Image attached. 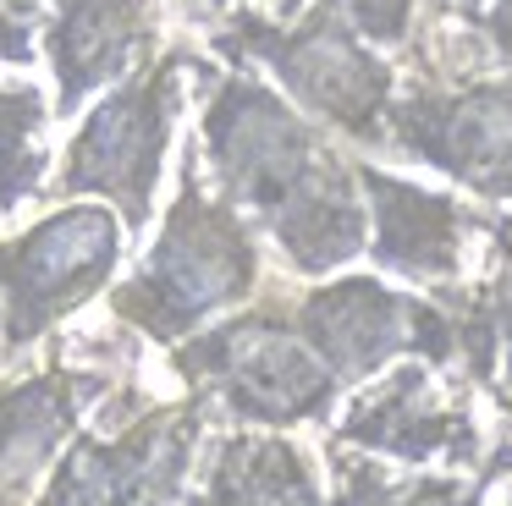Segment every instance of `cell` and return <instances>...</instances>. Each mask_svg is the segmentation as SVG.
<instances>
[{
    "label": "cell",
    "instance_id": "13",
    "mask_svg": "<svg viewBox=\"0 0 512 506\" xmlns=\"http://www.w3.org/2000/svg\"><path fill=\"white\" fill-rule=\"evenodd\" d=\"M45 55L56 72V116H78L100 88L133 77L155 55V0H50Z\"/></svg>",
    "mask_w": 512,
    "mask_h": 506
},
{
    "label": "cell",
    "instance_id": "7",
    "mask_svg": "<svg viewBox=\"0 0 512 506\" xmlns=\"http://www.w3.org/2000/svg\"><path fill=\"white\" fill-rule=\"evenodd\" d=\"M122 215L111 204H61L23 237L0 242V363H17L78 314L122 264Z\"/></svg>",
    "mask_w": 512,
    "mask_h": 506
},
{
    "label": "cell",
    "instance_id": "5",
    "mask_svg": "<svg viewBox=\"0 0 512 506\" xmlns=\"http://www.w3.org/2000/svg\"><path fill=\"white\" fill-rule=\"evenodd\" d=\"M193 72H199V55L188 44H171V50L149 55L133 77L111 83V94L72 132L56 198L94 193L122 215L127 231H144L155 215L160 165H166L171 132L182 116V88Z\"/></svg>",
    "mask_w": 512,
    "mask_h": 506
},
{
    "label": "cell",
    "instance_id": "15",
    "mask_svg": "<svg viewBox=\"0 0 512 506\" xmlns=\"http://www.w3.org/2000/svg\"><path fill=\"white\" fill-rule=\"evenodd\" d=\"M50 99L28 77H0V215L23 209L45 187Z\"/></svg>",
    "mask_w": 512,
    "mask_h": 506
},
{
    "label": "cell",
    "instance_id": "16",
    "mask_svg": "<svg viewBox=\"0 0 512 506\" xmlns=\"http://www.w3.org/2000/svg\"><path fill=\"white\" fill-rule=\"evenodd\" d=\"M331 495L336 501H358V506H402V501H474V484H463V473L452 479H430L424 468H408V479H397V468L375 457L364 446H342L331 440Z\"/></svg>",
    "mask_w": 512,
    "mask_h": 506
},
{
    "label": "cell",
    "instance_id": "18",
    "mask_svg": "<svg viewBox=\"0 0 512 506\" xmlns=\"http://www.w3.org/2000/svg\"><path fill=\"white\" fill-rule=\"evenodd\" d=\"M320 6L380 50H402L413 39V22H419V0H320Z\"/></svg>",
    "mask_w": 512,
    "mask_h": 506
},
{
    "label": "cell",
    "instance_id": "2",
    "mask_svg": "<svg viewBox=\"0 0 512 506\" xmlns=\"http://www.w3.org/2000/svg\"><path fill=\"white\" fill-rule=\"evenodd\" d=\"M259 281H265V259H259L254 220L232 198L215 193L199 149L188 143L160 237L144 253V264L111 292V319L122 330H138L144 341L177 347L221 308L248 303Z\"/></svg>",
    "mask_w": 512,
    "mask_h": 506
},
{
    "label": "cell",
    "instance_id": "23",
    "mask_svg": "<svg viewBox=\"0 0 512 506\" xmlns=\"http://www.w3.org/2000/svg\"><path fill=\"white\" fill-rule=\"evenodd\" d=\"M287 11H298V0H281V17H287Z\"/></svg>",
    "mask_w": 512,
    "mask_h": 506
},
{
    "label": "cell",
    "instance_id": "4",
    "mask_svg": "<svg viewBox=\"0 0 512 506\" xmlns=\"http://www.w3.org/2000/svg\"><path fill=\"white\" fill-rule=\"evenodd\" d=\"M171 369L226 418L265 429L331 418V402L342 391L331 363L298 330L287 297H265L237 319L182 336L171 347Z\"/></svg>",
    "mask_w": 512,
    "mask_h": 506
},
{
    "label": "cell",
    "instance_id": "12",
    "mask_svg": "<svg viewBox=\"0 0 512 506\" xmlns=\"http://www.w3.org/2000/svg\"><path fill=\"white\" fill-rule=\"evenodd\" d=\"M353 165L369 204V253H375L380 270L413 286L463 281L468 231H479L474 209L457 204L452 193L408 182V176L386 171L375 160H353Z\"/></svg>",
    "mask_w": 512,
    "mask_h": 506
},
{
    "label": "cell",
    "instance_id": "20",
    "mask_svg": "<svg viewBox=\"0 0 512 506\" xmlns=\"http://www.w3.org/2000/svg\"><path fill=\"white\" fill-rule=\"evenodd\" d=\"M479 33H485L496 66H507V72H512V0H490V6L479 11Z\"/></svg>",
    "mask_w": 512,
    "mask_h": 506
},
{
    "label": "cell",
    "instance_id": "6",
    "mask_svg": "<svg viewBox=\"0 0 512 506\" xmlns=\"http://www.w3.org/2000/svg\"><path fill=\"white\" fill-rule=\"evenodd\" d=\"M204 429H210V402L199 391H188L182 402H149L138 385H116L111 402H105V429H78L67 440L39 501H188V473Z\"/></svg>",
    "mask_w": 512,
    "mask_h": 506
},
{
    "label": "cell",
    "instance_id": "22",
    "mask_svg": "<svg viewBox=\"0 0 512 506\" xmlns=\"http://www.w3.org/2000/svg\"><path fill=\"white\" fill-rule=\"evenodd\" d=\"M193 11H221V6H232V0H188Z\"/></svg>",
    "mask_w": 512,
    "mask_h": 506
},
{
    "label": "cell",
    "instance_id": "10",
    "mask_svg": "<svg viewBox=\"0 0 512 506\" xmlns=\"http://www.w3.org/2000/svg\"><path fill=\"white\" fill-rule=\"evenodd\" d=\"M122 363H50L28 380L0 385V506L39 495V473L56 468V451L83 429V413L116 391Z\"/></svg>",
    "mask_w": 512,
    "mask_h": 506
},
{
    "label": "cell",
    "instance_id": "14",
    "mask_svg": "<svg viewBox=\"0 0 512 506\" xmlns=\"http://www.w3.org/2000/svg\"><path fill=\"white\" fill-rule=\"evenodd\" d=\"M193 495L210 506H314L325 501V484L298 440L276 429H232L215 440V457Z\"/></svg>",
    "mask_w": 512,
    "mask_h": 506
},
{
    "label": "cell",
    "instance_id": "11",
    "mask_svg": "<svg viewBox=\"0 0 512 506\" xmlns=\"http://www.w3.org/2000/svg\"><path fill=\"white\" fill-rule=\"evenodd\" d=\"M419 292H397L380 275H342L292 297V319L342 385L375 380L386 363L419 358Z\"/></svg>",
    "mask_w": 512,
    "mask_h": 506
},
{
    "label": "cell",
    "instance_id": "1",
    "mask_svg": "<svg viewBox=\"0 0 512 506\" xmlns=\"http://www.w3.org/2000/svg\"><path fill=\"white\" fill-rule=\"evenodd\" d=\"M199 149L215 193L232 198L292 275H331L369 253V204L358 165L325 143V127L303 116L281 88L248 66H204Z\"/></svg>",
    "mask_w": 512,
    "mask_h": 506
},
{
    "label": "cell",
    "instance_id": "19",
    "mask_svg": "<svg viewBox=\"0 0 512 506\" xmlns=\"http://www.w3.org/2000/svg\"><path fill=\"white\" fill-rule=\"evenodd\" d=\"M45 0H0V66H28L39 55Z\"/></svg>",
    "mask_w": 512,
    "mask_h": 506
},
{
    "label": "cell",
    "instance_id": "21",
    "mask_svg": "<svg viewBox=\"0 0 512 506\" xmlns=\"http://www.w3.org/2000/svg\"><path fill=\"white\" fill-rule=\"evenodd\" d=\"M490 0H430V11H441V17H479Z\"/></svg>",
    "mask_w": 512,
    "mask_h": 506
},
{
    "label": "cell",
    "instance_id": "8",
    "mask_svg": "<svg viewBox=\"0 0 512 506\" xmlns=\"http://www.w3.org/2000/svg\"><path fill=\"white\" fill-rule=\"evenodd\" d=\"M386 149L446 171L485 204H512V77H457L430 83L413 77L408 94L391 99Z\"/></svg>",
    "mask_w": 512,
    "mask_h": 506
},
{
    "label": "cell",
    "instance_id": "9",
    "mask_svg": "<svg viewBox=\"0 0 512 506\" xmlns=\"http://www.w3.org/2000/svg\"><path fill=\"white\" fill-rule=\"evenodd\" d=\"M331 440L364 446L386 462H402V468L441 462V468L463 473L485 457V435H479L474 413L457 396L441 391L435 363H424V358L386 363L380 380L353 396V407L331 429Z\"/></svg>",
    "mask_w": 512,
    "mask_h": 506
},
{
    "label": "cell",
    "instance_id": "3",
    "mask_svg": "<svg viewBox=\"0 0 512 506\" xmlns=\"http://www.w3.org/2000/svg\"><path fill=\"white\" fill-rule=\"evenodd\" d=\"M210 50L232 66H265L276 88L314 116L325 132H342L347 143L386 149V116L397 99V66L380 61L375 44L331 17L314 0L287 17L270 11H232L210 33Z\"/></svg>",
    "mask_w": 512,
    "mask_h": 506
},
{
    "label": "cell",
    "instance_id": "17",
    "mask_svg": "<svg viewBox=\"0 0 512 506\" xmlns=\"http://www.w3.org/2000/svg\"><path fill=\"white\" fill-rule=\"evenodd\" d=\"M479 231L490 242V275L474 286V297L485 308L490 336H496V352H501V369H496L490 391H496L501 413L512 424V215L507 209H490V215H479Z\"/></svg>",
    "mask_w": 512,
    "mask_h": 506
}]
</instances>
